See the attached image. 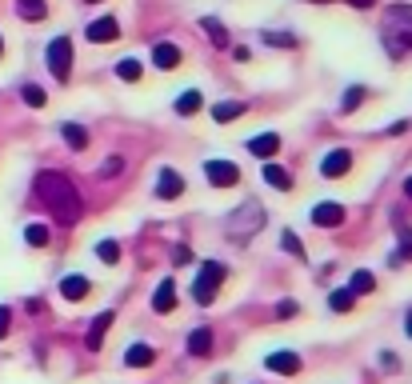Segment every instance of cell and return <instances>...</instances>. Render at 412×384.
Returning <instances> with one entry per match:
<instances>
[{"mask_svg":"<svg viewBox=\"0 0 412 384\" xmlns=\"http://www.w3.org/2000/svg\"><path fill=\"white\" fill-rule=\"evenodd\" d=\"M36 196H41V204L52 213V221L76 224L84 216L81 192L72 188L69 176H61V172H41V176H36Z\"/></svg>","mask_w":412,"mask_h":384,"instance_id":"cell-1","label":"cell"},{"mask_svg":"<svg viewBox=\"0 0 412 384\" xmlns=\"http://www.w3.org/2000/svg\"><path fill=\"white\" fill-rule=\"evenodd\" d=\"M384 41H388V52L412 49V4H392L384 12Z\"/></svg>","mask_w":412,"mask_h":384,"instance_id":"cell-2","label":"cell"},{"mask_svg":"<svg viewBox=\"0 0 412 384\" xmlns=\"http://www.w3.org/2000/svg\"><path fill=\"white\" fill-rule=\"evenodd\" d=\"M221 284H224V264L208 261L201 268V276H196V284H192V300H196V304H212V296H216Z\"/></svg>","mask_w":412,"mask_h":384,"instance_id":"cell-3","label":"cell"},{"mask_svg":"<svg viewBox=\"0 0 412 384\" xmlns=\"http://www.w3.org/2000/svg\"><path fill=\"white\" fill-rule=\"evenodd\" d=\"M49 69L56 81H69V72H72V41L69 36H56L49 44Z\"/></svg>","mask_w":412,"mask_h":384,"instance_id":"cell-4","label":"cell"},{"mask_svg":"<svg viewBox=\"0 0 412 384\" xmlns=\"http://www.w3.org/2000/svg\"><path fill=\"white\" fill-rule=\"evenodd\" d=\"M204 176H208V184H216V188H232V184L241 181V168L232 161H204Z\"/></svg>","mask_w":412,"mask_h":384,"instance_id":"cell-5","label":"cell"},{"mask_svg":"<svg viewBox=\"0 0 412 384\" xmlns=\"http://www.w3.org/2000/svg\"><path fill=\"white\" fill-rule=\"evenodd\" d=\"M352 168V152L348 148H332L328 156L321 161V176H328V181H336V176H344V172Z\"/></svg>","mask_w":412,"mask_h":384,"instance_id":"cell-6","label":"cell"},{"mask_svg":"<svg viewBox=\"0 0 412 384\" xmlns=\"http://www.w3.org/2000/svg\"><path fill=\"white\" fill-rule=\"evenodd\" d=\"M184 192V176L176 168H161V176H156V196L161 201H176Z\"/></svg>","mask_w":412,"mask_h":384,"instance_id":"cell-7","label":"cell"},{"mask_svg":"<svg viewBox=\"0 0 412 384\" xmlns=\"http://www.w3.org/2000/svg\"><path fill=\"white\" fill-rule=\"evenodd\" d=\"M84 32H89L92 44H109V41H116V36H121V24H116V16H101V21H92Z\"/></svg>","mask_w":412,"mask_h":384,"instance_id":"cell-8","label":"cell"},{"mask_svg":"<svg viewBox=\"0 0 412 384\" xmlns=\"http://www.w3.org/2000/svg\"><path fill=\"white\" fill-rule=\"evenodd\" d=\"M312 224H321V228H336V224H344V208H341V204H332V201L316 204V208H312Z\"/></svg>","mask_w":412,"mask_h":384,"instance_id":"cell-9","label":"cell"},{"mask_svg":"<svg viewBox=\"0 0 412 384\" xmlns=\"http://www.w3.org/2000/svg\"><path fill=\"white\" fill-rule=\"evenodd\" d=\"M152 64H156L161 72H172L176 64H181V49H176V44H169V41H161L156 49H152Z\"/></svg>","mask_w":412,"mask_h":384,"instance_id":"cell-10","label":"cell"},{"mask_svg":"<svg viewBox=\"0 0 412 384\" xmlns=\"http://www.w3.org/2000/svg\"><path fill=\"white\" fill-rule=\"evenodd\" d=\"M264 364H268L272 373H281V376H296V373H301V356H296V353H272V356H264Z\"/></svg>","mask_w":412,"mask_h":384,"instance_id":"cell-11","label":"cell"},{"mask_svg":"<svg viewBox=\"0 0 412 384\" xmlns=\"http://www.w3.org/2000/svg\"><path fill=\"white\" fill-rule=\"evenodd\" d=\"M61 293H64V300H84V296L92 293V281L89 276H64Z\"/></svg>","mask_w":412,"mask_h":384,"instance_id":"cell-12","label":"cell"},{"mask_svg":"<svg viewBox=\"0 0 412 384\" xmlns=\"http://www.w3.org/2000/svg\"><path fill=\"white\" fill-rule=\"evenodd\" d=\"M248 152H252V156H276V152H281V136H276V132L252 136V141H248Z\"/></svg>","mask_w":412,"mask_h":384,"instance_id":"cell-13","label":"cell"},{"mask_svg":"<svg viewBox=\"0 0 412 384\" xmlns=\"http://www.w3.org/2000/svg\"><path fill=\"white\" fill-rule=\"evenodd\" d=\"M152 308H156V313H172V308H176V284L161 281V288H156V296H152Z\"/></svg>","mask_w":412,"mask_h":384,"instance_id":"cell-14","label":"cell"},{"mask_svg":"<svg viewBox=\"0 0 412 384\" xmlns=\"http://www.w3.org/2000/svg\"><path fill=\"white\" fill-rule=\"evenodd\" d=\"M61 136H64V144H69V148H76V152H84V148H89V132H84L81 124L64 121V124H61Z\"/></svg>","mask_w":412,"mask_h":384,"instance_id":"cell-15","label":"cell"},{"mask_svg":"<svg viewBox=\"0 0 412 384\" xmlns=\"http://www.w3.org/2000/svg\"><path fill=\"white\" fill-rule=\"evenodd\" d=\"M372 288H376V276H372L368 268H356V273H352V281H348V293H352V296H368Z\"/></svg>","mask_w":412,"mask_h":384,"instance_id":"cell-16","label":"cell"},{"mask_svg":"<svg viewBox=\"0 0 412 384\" xmlns=\"http://www.w3.org/2000/svg\"><path fill=\"white\" fill-rule=\"evenodd\" d=\"M152 344H132L129 353H124V364H129V368H144V364H152Z\"/></svg>","mask_w":412,"mask_h":384,"instance_id":"cell-17","label":"cell"},{"mask_svg":"<svg viewBox=\"0 0 412 384\" xmlns=\"http://www.w3.org/2000/svg\"><path fill=\"white\" fill-rule=\"evenodd\" d=\"M109 324H112V313H101L96 320H92V328H89V348H92V353H96V348L104 344V333H109Z\"/></svg>","mask_w":412,"mask_h":384,"instance_id":"cell-18","label":"cell"},{"mask_svg":"<svg viewBox=\"0 0 412 384\" xmlns=\"http://www.w3.org/2000/svg\"><path fill=\"white\" fill-rule=\"evenodd\" d=\"M189 353L192 356H208L212 353V328H196V333L189 336Z\"/></svg>","mask_w":412,"mask_h":384,"instance_id":"cell-19","label":"cell"},{"mask_svg":"<svg viewBox=\"0 0 412 384\" xmlns=\"http://www.w3.org/2000/svg\"><path fill=\"white\" fill-rule=\"evenodd\" d=\"M44 12H49L44 0H16V16H24V21H44Z\"/></svg>","mask_w":412,"mask_h":384,"instance_id":"cell-20","label":"cell"},{"mask_svg":"<svg viewBox=\"0 0 412 384\" xmlns=\"http://www.w3.org/2000/svg\"><path fill=\"white\" fill-rule=\"evenodd\" d=\"M264 181H268L272 188H281V192H288V188H292V176L281 168V164H264Z\"/></svg>","mask_w":412,"mask_h":384,"instance_id":"cell-21","label":"cell"},{"mask_svg":"<svg viewBox=\"0 0 412 384\" xmlns=\"http://www.w3.org/2000/svg\"><path fill=\"white\" fill-rule=\"evenodd\" d=\"M244 112V101H221L216 104V108H212V121H236V116H241Z\"/></svg>","mask_w":412,"mask_h":384,"instance_id":"cell-22","label":"cell"},{"mask_svg":"<svg viewBox=\"0 0 412 384\" xmlns=\"http://www.w3.org/2000/svg\"><path fill=\"white\" fill-rule=\"evenodd\" d=\"M201 29L208 32V41L216 44V49H224V44H228V32H224V24H221V21H212V16H204V21H201Z\"/></svg>","mask_w":412,"mask_h":384,"instance_id":"cell-23","label":"cell"},{"mask_svg":"<svg viewBox=\"0 0 412 384\" xmlns=\"http://www.w3.org/2000/svg\"><path fill=\"white\" fill-rule=\"evenodd\" d=\"M201 104H204V101H201V92L189 89L181 101H176V112H181V116H192V112H201Z\"/></svg>","mask_w":412,"mask_h":384,"instance_id":"cell-24","label":"cell"},{"mask_svg":"<svg viewBox=\"0 0 412 384\" xmlns=\"http://www.w3.org/2000/svg\"><path fill=\"white\" fill-rule=\"evenodd\" d=\"M364 96H368V92H364L361 84H352V89L344 92V101H341V112H356L364 104Z\"/></svg>","mask_w":412,"mask_h":384,"instance_id":"cell-25","label":"cell"},{"mask_svg":"<svg viewBox=\"0 0 412 384\" xmlns=\"http://www.w3.org/2000/svg\"><path fill=\"white\" fill-rule=\"evenodd\" d=\"M24 241H29L32 248H44V244H49V224H29V228H24Z\"/></svg>","mask_w":412,"mask_h":384,"instance_id":"cell-26","label":"cell"},{"mask_svg":"<svg viewBox=\"0 0 412 384\" xmlns=\"http://www.w3.org/2000/svg\"><path fill=\"white\" fill-rule=\"evenodd\" d=\"M116 76H121V81H141V61H132V56H124L121 64H116Z\"/></svg>","mask_w":412,"mask_h":384,"instance_id":"cell-27","label":"cell"},{"mask_svg":"<svg viewBox=\"0 0 412 384\" xmlns=\"http://www.w3.org/2000/svg\"><path fill=\"white\" fill-rule=\"evenodd\" d=\"M96 256H101L104 264H116V261H121V244H116V241H101V244H96Z\"/></svg>","mask_w":412,"mask_h":384,"instance_id":"cell-28","label":"cell"},{"mask_svg":"<svg viewBox=\"0 0 412 384\" xmlns=\"http://www.w3.org/2000/svg\"><path fill=\"white\" fill-rule=\"evenodd\" d=\"M328 308H332V313H348V308H352V293H348V288H336V293L328 296Z\"/></svg>","mask_w":412,"mask_h":384,"instance_id":"cell-29","label":"cell"},{"mask_svg":"<svg viewBox=\"0 0 412 384\" xmlns=\"http://www.w3.org/2000/svg\"><path fill=\"white\" fill-rule=\"evenodd\" d=\"M44 101H49V96H44V89H36V84H29V89H24V104H32V108H44Z\"/></svg>","mask_w":412,"mask_h":384,"instance_id":"cell-30","label":"cell"},{"mask_svg":"<svg viewBox=\"0 0 412 384\" xmlns=\"http://www.w3.org/2000/svg\"><path fill=\"white\" fill-rule=\"evenodd\" d=\"M264 44H281V49H292V44H296V36H288V32H264Z\"/></svg>","mask_w":412,"mask_h":384,"instance_id":"cell-31","label":"cell"},{"mask_svg":"<svg viewBox=\"0 0 412 384\" xmlns=\"http://www.w3.org/2000/svg\"><path fill=\"white\" fill-rule=\"evenodd\" d=\"M121 168H124V161H121V156H109V161H104V168H101V176L109 181V176H116Z\"/></svg>","mask_w":412,"mask_h":384,"instance_id":"cell-32","label":"cell"},{"mask_svg":"<svg viewBox=\"0 0 412 384\" xmlns=\"http://www.w3.org/2000/svg\"><path fill=\"white\" fill-rule=\"evenodd\" d=\"M281 244H284V248H288V253H292V256H304V248H301V241H296V236H292V233H284V236H281Z\"/></svg>","mask_w":412,"mask_h":384,"instance_id":"cell-33","label":"cell"},{"mask_svg":"<svg viewBox=\"0 0 412 384\" xmlns=\"http://www.w3.org/2000/svg\"><path fill=\"white\" fill-rule=\"evenodd\" d=\"M172 261H176V264H192V253H189V248H184V244H181V248L172 253Z\"/></svg>","mask_w":412,"mask_h":384,"instance_id":"cell-34","label":"cell"},{"mask_svg":"<svg viewBox=\"0 0 412 384\" xmlns=\"http://www.w3.org/2000/svg\"><path fill=\"white\" fill-rule=\"evenodd\" d=\"M276 316H296V304H292V300H281V308H276Z\"/></svg>","mask_w":412,"mask_h":384,"instance_id":"cell-35","label":"cell"},{"mask_svg":"<svg viewBox=\"0 0 412 384\" xmlns=\"http://www.w3.org/2000/svg\"><path fill=\"white\" fill-rule=\"evenodd\" d=\"M9 320H12L9 308H0V336H9Z\"/></svg>","mask_w":412,"mask_h":384,"instance_id":"cell-36","label":"cell"},{"mask_svg":"<svg viewBox=\"0 0 412 384\" xmlns=\"http://www.w3.org/2000/svg\"><path fill=\"white\" fill-rule=\"evenodd\" d=\"M352 9H372V4H376V0H348Z\"/></svg>","mask_w":412,"mask_h":384,"instance_id":"cell-37","label":"cell"},{"mask_svg":"<svg viewBox=\"0 0 412 384\" xmlns=\"http://www.w3.org/2000/svg\"><path fill=\"white\" fill-rule=\"evenodd\" d=\"M404 196H408V201H412V176H408V181H404Z\"/></svg>","mask_w":412,"mask_h":384,"instance_id":"cell-38","label":"cell"},{"mask_svg":"<svg viewBox=\"0 0 412 384\" xmlns=\"http://www.w3.org/2000/svg\"><path fill=\"white\" fill-rule=\"evenodd\" d=\"M404 328H408V336H412V313H408V320H404Z\"/></svg>","mask_w":412,"mask_h":384,"instance_id":"cell-39","label":"cell"},{"mask_svg":"<svg viewBox=\"0 0 412 384\" xmlns=\"http://www.w3.org/2000/svg\"><path fill=\"white\" fill-rule=\"evenodd\" d=\"M84 4H101V0H84Z\"/></svg>","mask_w":412,"mask_h":384,"instance_id":"cell-40","label":"cell"},{"mask_svg":"<svg viewBox=\"0 0 412 384\" xmlns=\"http://www.w3.org/2000/svg\"><path fill=\"white\" fill-rule=\"evenodd\" d=\"M316 4H328V0H316Z\"/></svg>","mask_w":412,"mask_h":384,"instance_id":"cell-41","label":"cell"},{"mask_svg":"<svg viewBox=\"0 0 412 384\" xmlns=\"http://www.w3.org/2000/svg\"><path fill=\"white\" fill-rule=\"evenodd\" d=\"M0 52H4V41H0Z\"/></svg>","mask_w":412,"mask_h":384,"instance_id":"cell-42","label":"cell"}]
</instances>
